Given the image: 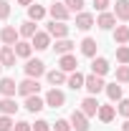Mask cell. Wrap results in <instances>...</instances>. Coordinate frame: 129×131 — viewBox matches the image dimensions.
<instances>
[{"label": "cell", "mask_w": 129, "mask_h": 131, "mask_svg": "<svg viewBox=\"0 0 129 131\" xmlns=\"http://www.w3.org/2000/svg\"><path fill=\"white\" fill-rule=\"evenodd\" d=\"M46 78H48V83L56 88V86H63V83H66V73H63V71H48Z\"/></svg>", "instance_id": "25"}, {"label": "cell", "mask_w": 129, "mask_h": 131, "mask_svg": "<svg viewBox=\"0 0 129 131\" xmlns=\"http://www.w3.org/2000/svg\"><path fill=\"white\" fill-rule=\"evenodd\" d=\"M18 93V83L13 78H0V96L3 98H15Z\"/></svg>", "instance_id": "8"}, {"label": "cell", "mask_w": 129, "mask_h": 131, "mask_svg": "<svg viewBox=\"0 0 129 131\" xmlns=\"http://www.w3.org/2000/svg\"><path fill=\"white\" fill-rule=\"evenodd\" d=\"M43 18H46V8L38 5V3H31V5H28V20L35 23V20H43Z\"/></svg>", "instance_id": "21"}, {"label": "cell", "mask_w": 129, "mask_h": 131, "mask_svg": "<svg viewBox=\"0 0 129 131\" xmlns=\"http://www.w3.org/2000/svg\"><path fill=\"white\" fill-rule=\"evenodd\" d=\"M122 131H129V118L124 121V126H122Z\"/></svg>", "instance_id": "41"}, {"label": "cell", "mask_w": 129, "mask_h": 131, "mask_svg": "<svg viewBox=\"0 0 129 131\" xmlns=\"http://www.w3.org/2000/svg\"><path fill=\"white\" fill-rule=\"evenodd\" d=\"M18 35H20V38H33V35H35V23H33V20H25V23H20V28H18Z\"/></svg>", "instance_id": "28"}, {"label": "cell", "mask_w": 129, "mask_h": 131, "mask_svg": "<svg viewBox=\"0 0 129 131\" xmlns=\"http://www.w3.org/2000/svg\"><path fill=\"white\" fill-rule=\"evenodd\" d=\"M15 111H18L15 98H0V114L3 116H13Z\"/></svg>", "instance_id": "22"}, {"label": "cell", "mask_w": 129, "mask_h": 131, "mask_svg": "<svg viewBox=\"0 0 129 131\" xmlns=\"http://www.w3.org/2000/svg\"><path fill=\"white\" fill-rule=\"evenodd\" d=\"M94 8H96L99 13H104V10L109 8V0H94Z\"/></svg>", "instance_id": "39"}, {"label": "cell", "mask_w": 129, "mask_h": 131, "mask_svg": "<svg viewBox=\"0 0 129 131\" xmlns=\"http://www.w3.org/2000/svg\"><path fill=\"white\" fill-rule=\"evenodd\" d=\"M96 25L101 28V30H112L114 25H116V18H114V13H106V10H104V13L96 18Z\"/></svg>", "instance_id": "16"}, {"label": "cell", "mask_w": 129, "mask_h": 131, "mask_svg": "<svg viewBox=\"0 0 129 131\" xmlns=\"http://www.w3.org/2000/svg\"><path fill=\"white\" fill-rule=\"evenodd\" d=\"M25 108H28L31 114H38V111H43V108H46V101L38 96V93H33V96H25Z\"/></svg>", "instance_id": "12"}, {"label": "cell", "mask_w": 129, "mask_h": 131, "mask_svg": "<svg viewBox=\"0 0 129 131\" xmlns=\"http://www.w3.org/2000/svg\"><path fill=\"white\" fill-rule=\"evenodd\" d=\"M31 131H51V124L43 121V118H38L35 124H31Z\"/></svg>", "instance_id": "33"}, {"label": "cell", "mask_w": 129, "mask_h": 131, "mask_svg": "<svg viewBox=\"0 0 129 131\" xmlns=\"http://www.w3.org/2000/svg\"><path fill=\"white\" fill-rule=\"evenodd\" d=\"M114 18H116V20H129V0H116V5H114Z\"/></svg>", "instance_id": "20"}, {"label": "cell", "mask_w": 129, "mask_h": 131, "mask_svg": "<svg viewBox=\"0 0 129 131\" xmlns=\"http://www.w3.org/2000/svg\"><path fill=\"white\" fill-rule=\"evenodd\" d=\"M116 61L122 66L129 63V46H119V48H116Z\"/></svg>", "instance_id": "31"}, {"label": "cell", "mask_w": 129, "mask_h": 131, "mask_svg": "<svg viewBox=\"0 0 129 131\" xmlns=\"http://www.w3.org/2000/svg\"><path fill=\"white\" fill-rule=\"evenodd\" d=\"M104 86H106V83L101 81V76H94V73H91V76H84V88H86L91 96H96L99 91H104Z\"/></svg>", "instance_id": "2"}, {"label": "cell", "mask_w": 129, "mask_h": 131, "mask_svg": "<svg viewBox=\"0 0 129 131\" xmlns=\"http://www.w3.org/2000/svg\"><path fill=\"white\" fill-rule=\"evenodd\" d=\"M48 13H51V18H53V20H61V23H66V20H68V15H71V13L66 10L63 3H53V5L48 8Z\"/></svg>", "instance_id": "13"}, {"label": "cell", "mask_w": 129, "mask_h": 131, "mask_svg": "<svg viewBox=\"0 0 129 131\" xmlns=\"http://www.w3.org/2000/svg\"><path fill=\"white\" fill-rule=\"evenodd\" d=\"M63 5L68 13H81L84 10V0H63Z\"/></svg>", "instance_id": "30"}, {"label": "cell", "mask_w": 129, "mask_h": 131, "mask_svg": "<svg viewBox=\"0 0 129 131\" xmlns=\"http://www.w3.org/2000/svg\"><path fill=\"white\" fill-rule=\"evenodd\" d=\"M91 73L94 76H106L109 73V61L106 58H94L91 61Z\"/></svg>", "instance_id": "19"}, {"label": "cell", "mask_w": 129, "mask_h": 131, "mask_svg": "<svg viewBox=\"0 0 129 131\" xmlns=\"http://www.w3.org/2000/svg\"><path fill=\"white\" fill-rule=\"evenodd\" d=\"M0 71H3V66H0Z\"/></svg>", "instance_id": "43"}, {"label": "cell", "mask_w": 129, "mask_h": 131, "mask_svg": "<svg viewBox=\"0 0 129 131\" xmlns=\"http://www.w3.org/2000/svg\"><path fill=\"white\" fill-rule=\"evenodd\" d=\"M116 81L119 83H129V66H119V68H116Z\"/></svg>", "instance_id": "32"}, {"label": "cell", "mask_w": 129, "mask_h": 131, "mask_svg": "<svg viewBox=\"0 0 129 131\" xmlns=\"http://www.w3.org/2000/svg\"><path fill=\"white\" fill-rule=\"evenodd\" d=\"M13 131H31V124L28 121H18V124H13Z\"/></svg>", "instance_id": "38"}, {"label": "cell", "mask_w": 129, "mask_h": 131, "mask_svg": "<svg viewBox=\"0 0 129 131\" xmlns=\"http://www.w3.org/2000/svg\"><path fill=\"white\" fill-rule=\"evenodd\" d=\"M8 15H10V3L8 0H0V20H5Z\"/></svg>", "instance_id": "36"}, {"label": "cell", "mask_w": 129, "mask_h": 131, "mask_svg": "<svg viewBox=\"0 0 129 131\" xmlns=\"http://www.w3.org/2000/svg\"><path fill=\"white\" fill-rule=\"evenodd\" d=\"M53 131H71V124H68L66 118H58V121L53 124Z\"/></svg>", "instance_id": "35"}, {"label": "cell", "mask_w": 129, "mask_h": 131, "mask_svg": "<svg viewBox=\"0 0 129 131\" xmlns=\"http://www.w3.org/2000/svg\"><path fill=\"white\" fill-rule=\"evenodd\" d=\"M119 114L129 118V98H122V101H119Z\"/></svg>", "instance_id": "37"}, {"label": "cell", "mask_w": 129, "mask_h": 131, "mask_svg": "<svg viewBox=\"0 0 129 131\" xmlns=\"http://www.w3.org/2000/svg\"><path fill=\"white\" fill-rule=\"evenodd\" d=\"M46 106H51V108H61L66 103V96H63V91H58V88H51L48 93H46Z\"/></svg>", "instance_id": "4"}, {"label": "cell", "mask_w": 129, "mask_h": 131, "mask_svg": "<svg viewBox=\"0 0 129 131\" xmlns=\"http://www.w3.org/2000/svg\"><path fill=\"white\" fill-rule=\"evenodd\" d=\"M38 91H41L38 78H25V81L18 83V93H20V96H33V93H38Z\"/></svg>", "instance_id": "3"}, {"label": "cell", "mask_w": 129, "mask_h": 131, "mask_svg": "<svg viewBox=\"0 0 129 131\" xmlns=\"http://www.w3.org/2000/svg\"><path fill=\"white\" fill-rule=\"evenodd\" d=\"M31 46H33L35 50H48V48H51V35H48V33L35 30V35L31 38Z\"/></svg>", "instance_id": "7"}, {"label": "cell", "mask_w": 129, "mask_h": 131, "mask_svg": "<svg viewBox=\"0 0 129 131\" xmlns=\"http://www.w3.org/2000/svg\"><path fill=\"white\" fill-rule=\"evenodd\" d=\"M81 114L86 116H96V111H99V101H96V96H86L84 101H81V108H79Z\"/></svg>", "instance_id": "6"}, {"label": "cell", "mask_w": 129, "mask_h": 131, "mask_svg": "<svg viewBox=\"0 0 129 131\" xmlns=\"http://www.w3.org/2000/svg\"><path fill=\"white\" fill-rule=\"evenodd\" d=\"M76 28L79 30H89V28H94V15L91 13H76Z\"/></svg>", "instance_id": "15"}, {"label": "cell", "mask_w": 129, "mask_h": 131, "mask_svg": "<svg viewBox=\"0 0 129 131\" xmlns=\"http://www.w3.org/2000/svg\"><path fill=\"white\" fill-rule=\"evenodd\" d=\"M0 66L3 68H13L15 66V50L10 48V46H3L0 48Z\"/></svg>", "instance_id": "10"}, {"label": "cell", "mask_w": 129, "mask_h": 131, "mask_svg": "<svg viewBox=\"0 0 129 131\" xmlns=\"http://www.w3.org/2000/svg\"><path fill=\"white\" fill-rule=\"evenodd\" d=\"M104 91H106V96L112 98V101H122V86H119L116 81H114V83H106Z\"/></svg>", "instance_id": "27"}, {"label": "cell", "mask_w": 129, "mask_h": 131, "mask_svg": "<svg viewBox=\"0 0 129 131\" xmlns=\"http://www.w3.org/2000/svg\"><path fill=\"white\" fill-rule=\"evenodd\" d=\"M58 66H61L58 71H63V73H73V71H79V61H76V56H71V53L61 56Z\"/></svg>", "instance_id": "9"}, {"label": "cell", "mask_w": 129, "mask_h": 131, "mask_svg": "<svg viewBox=\"0 0 129 131\" xmlns=\"http://www.w3.org/2000/svg\"><path fill=\"white\" fill-rule=\"evenodd\" d=\"M53 48H56V53H61V56H66V53H71V48H73V43H71L68 38H58Z\"/></svg>", "instance_id": "29"}, {"label": "cell", "mask_w": 129, "mask_h": 131, "mask_svg": "<svg viewBox=\"0 0 129 131\" xmlns=\"http://www.w3.org/2000/svg\"><path fill=\"white\" fill-rule=\"evenodd\" d=\"M114 114H116V108L114 106H101L99 103V111H96V116L104 121V124H109V121H114Z\"/></svg>", "instance_id": "24"}, {"label": "cell", "mask_w": 129, "mask_h": 131, "mask_svg": "<svg viewBox=\"0 0 129 131\" xmlns=\"http://www.w3.org/2000/svg\"><path fill=\"white\" fill-rule=\"evenodd\" d=\"M33 0H18V5H31Z\"/></svg>", "instance_id": "40"}, {"label": "cell", "mask_w": 129, "mask_h": 131, "mask_svg": "<svg viewBox=\"0 0 129 131\" xmlns=\"http://www.w3.org/2000/svg\"><path fill=\"white\" fill-rule=\"evenodd\" d=\"M53 3H58V0H53Z\"/></svg>", "instance_id": "42"}, {"label": "cell", "mask_w": 129, "mask_h": 131, "mask_svg": "<svg viewBox=\"0 0 129 131\" xmlns=\"http://www.w3.org/2000/svg\"><path fill=\"white\" fill-rule=\"evenodd\" d=\"M0 131H13V118L10 116H0Z\"/></svg>", "instance_id": "34"}, {"label": "cell", "mask_w": 129, "mask_h": 131, "mask_svg": "<svg viewBox=\"0 0 129 131\" xmlns=\"http://www.w3.org/2000/svg\"><path fill=\"white\" fill-rule=\"evenodd\" d=\"M96 48H99V43L94 38H84V40H81V53H84L86 58H96Z\"/></svg>", "instance_id": "18"}, {"label": "cell", "mask_w": 129, "mask_h": 131, "mask_svg": "<svg viewBox=\"0 0 129 131\" xmlns=\"http://www.w3.org/2000/svg\"><path fill=\"white\" fill-rule=\"evenodd\" d=\"M46 33H48L51 38H56V40H58V38H66V35H68V25L61 23V20H51Z\"/></svg>", "instance_id": "5"}, {"label": "cell", "mask_w": 129, "mask_h": 131, "mask_svg": "<svg viewBox=\"0 0 129 131\" xmlns=\"http://www.w3.org/2000/svg\"><path fill=\"white\" fill-rule=\"evenodd\" d=\"M0 40H3L5 46H15L18 40H20V35H18V30L13 25H5V28L0 30Z\"/></svg>", "instance_id": "11"}, {"label": "cell", "mask_w": 129, "mask_h": 131, "mask_svg": "<svg viewBox=\"0 0 129 131\" xmlns=\"http://www.w3.org/2000/svg\"><path fill=\"white\" fill-rule=\"evenodd\" d=\"M13 50H15V58H31L33 46H31V40H18L13 46Z\"/></svg>", "instance_id": "17"}, {"label": "cell", "mask_w": 129, "mask_h": 131, "mask_svg": "<svg viewBox=\"0 0 129 131\" xmlns=\"http://www.w3.org/2000/svg\"><path fill=\"white\" fill-rule=\"evenodd\" d=\"M114 43H119V46L129 43V28L127 25H116V30H114Z\"/></svg>", "instance_id": "26"}, {"label": "cell", "mask_w": 129, "mask_h": 131, "mask_svg": "<svg viewBox=\"0 0 129 131\" xmlns=\"http://www.w3.org/2000/svg\"><path fill=\"white\" fill-rule=\"evenodd\" d=\"M66 86L68 88H73V91H79V88H84V73H79V71H73L68 78H66Z\"/></svg>", "instance_id": "23"}, {"label": "cell", "mask_w": 129, "mask_h": 131, "mask_svg": "<svg viewBox=\"0 0 129 131\" xmlns=\"http://www.w3.org/2000/svg\"><path fill=\"white\" fill-rule=\"evenodd\" d=\"M68 124H71V129H76V131H89V118L81 114V111H73Z\"/></svg>", "instance_id": "14"}, {"label": "cell", "mask_w": 129, "mask_h": 131, "mask_svg": "<svg viewBox=\"0 0 129 131\" xmlns=\"http://www.w3.org/2000/svg\"><path fill=\"white\" fill-rule=\"evenodd\" d=\"M23 68H25V76H28V78H41V76L46 73V63L38 61V58H28Z\"/></svg>", "instance_id": "1"}]
</instances>
